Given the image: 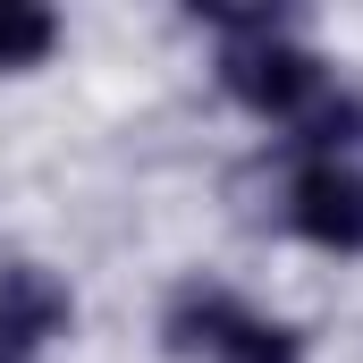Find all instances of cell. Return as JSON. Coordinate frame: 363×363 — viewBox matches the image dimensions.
Returning a JSON list of instances; mask_svg holds the SVG:
<instances>
[{
	"label": "cell",
	"instance_id": "8992f818",
	"mask_svg": "<svg viewBox=\"0 0 363 363\" xmlns=\"http://www.w3.org/2000/svg\"><path fill=\"white\" fill-rule=\"evenodd\" d=\"M220 363H296V330H279V321H254V313H245V330L220 347Z\"/></svg>",
	"mask_w": 363,
	"mask_h": 363
},
{
	"label": "cell",
	"instance_id": "3957f363",
	"mask_svg": "<svg viewBox=\"0 0 363 363\" xmlns=\"http://www.w3.org/2000/svg\"><path fill=\"white\" fill-rule=\"evenodd\" d=\"M287 211H296V228H304L313 245L363 254V169H347V161H304Z\"/></svg>",
	"mask_w": 363,
	"mask_h": 363
},
{
	"label": "cell",
	"instance_id": "7a4b0ae2",
	"mask_svg": "<svg viewBox=\"0 0 363 363\" xmlns=\"http://www.w3.org/2000/svg\"><path fill=\"white\" fill-rule=\"evenodd\" d=\"M68 313H77V296H68L60 271H43V262H9V271H0V363L43 355V347L68 330Z\"/></svg>",
	"mask_w": 363,
	"mask_h": 363
},
{
	"label": "cell",
	"instance_id": "52a82bcc",
	"mask_svg": "<svg viewBox=\"0 0 363 363\" xmlns=\"http://www.w3.org/2000/svg\"><path fill=\"white\" fill-rule=\"evenodd\" d=\"M355 110H363V93H355Z\"/></svg>",
	"mask_w": 363,
	"mask_h": 363
},
{
	"label": "cell",
	"instance_id": "277c9868",
	"mask_svg": "<svg viewBox=\"0 0 363 363\" xmlns=\"http://www.w3.org/2000/svg\"><path fill=\"white\" fill-rule=\"evenodd\" d=\"M245 330V304L228 296V287H186L178 304H169V355H211Z\"/></svg>",
	"mask_w": 363,
	"mask_h": 363
},
{
	"label": "cell",
	"instance_id": "5b68a950",
	"mask_svg": "<svg viewBox=\"0 0 363 363\" xmlns=\"http://www.w3.org/2000/svg\"><path fill=\"white\" fill-rule=\"evenodd\" d=\"M60 51V17L43 0H0V68H43Z\"/></svg>",
	"mask_w": 363,
	"mask_h": 363
},
{
	"label": "cell",
	"instance_id": "6da1fadb",
	"mask_svg": "<svg viewBox=\"0 0 363 363\" xmlns=\"http://www.w3.org/2000/svg\"><path fill=\"white\" fill-rule=\"evenodd\" d=\"M220 77H228V93L245 101V110H262V118H304L321 93H330V68L304 51V43H237L228 60H220Z\"/></svg>",
	"mask_w": 363,
	"mask_h": 363
}]
</instances>
